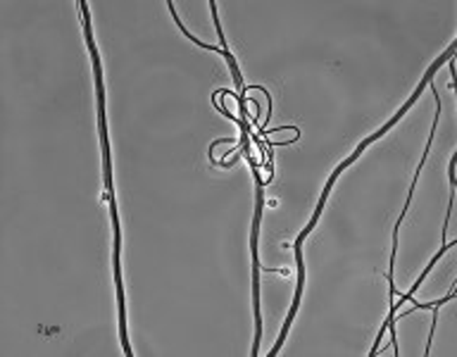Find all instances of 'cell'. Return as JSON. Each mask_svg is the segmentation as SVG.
I'll list each match as a JSON object with an SVG mask.
<instances>
[{"label":"cell","mask_w":457,"mask_h":357,"mask_svg":"<svg viewBox=\"0 0 457 357\" xmlns=\"http://www.w3.org/2000/svg\"><path fill=\"white\" fill-rule=\"evenodd\" d=\"M81 7V17H84V31L88 50H91L93 71H96V91H98V127H100V141H103V167H105V198L110 203V214H112V228H114V284H117V300H120V334H121V348L124 355L131 357L134 350L129 345L127 336V320H124V288H121V274H120V220H117V203H114L112 191V162H110V141H107V121H105V91H103V71H100V57L96 50L91 31V12H88V3H79Z\"/></svg>","instance_id":"1"},{"label":"cell","mask_w":457,"mask_h":357,"mask_svg":"<svg viewBox=\"0 0 457 357\" xmlns=\"http://www.w3.org/2000/svg\"><path fill=\"white\" fill-rule=\"evenodd\" d=\"M455 48H457V41L455 43H450L448 46V50H445V53H443L441 57H438V60H436L434 64H431V67H428V71L427 74H424V81H421L420 84V88H417V91H414V95L410 100H407L405 105L400 107V112H395V117H393L391 121H386L384 127L378 129L377 134L374 136H370V138H364L362 143H360V145H357V150L355 153H353V155L348 157V160H343L341 164H338V167H336V171L334 174H331V178H328L327 181V186H324V193H321V198H320V205H317V210H314V217L312 220H310V224H307L305 228H303V234L298 236V241H295V262H298V291H295V300H293V307H291V312H288V317H286V324H284V328H281V336H278V341L274 343V348L270 350V355H277L278 350H281V345H284V341H286V334H288V328H291V321H293V317H295V312H298V305H300V298H303V284H305V267H303V243H305V238H307V234H310V231H312L314 228V224H317V220H320L321 217V207H324V203H327V195H328V191H331V188H334V181L336 178H338V174H341L343 170H345V167H350V164L355 162L357 157L362 155V150L367 148V145H370L371 141H377V138H381V136L386 134V131H388V129L393 127V124H395V121H400L403 120V114L407 112V110H410V105H412V103H417V100H420V95H421V88H424V86L428 84V81H431V77H434V71L438 70V64H443V62H448L450 57L455 55Z\"/></svg>","instance_id":"2"},{"label":"cell","mask_w":457,"mask_h":357,"mask_svg":"<svg viewBox=\"0 0 457 357\" xmlns=\"http://www.w3.org/2000/svg\"><path fill=\"white\" fill-rule=\"evenodd\" d=\"M448 248H453V243L445 241V243H443V248L438 250V255H434V260H431V262L427 264V270H424V274H420V278H417V281H414V286H412V288H410V293H405V295H403V298H400V303H393V305H391V314H388V320L384 321V327H381V331H378V338H377V343H374V350H371L370 355H377V353H378V343H381V336L386 334V328L391 327L393 317H395V312H398V310H400V305H403V303H410V300H412V295H414V293H417V291H420L421 281H424V278H427V274H428V271H431V267H434V264L438 262V260H441L443 253H445V250H448Z\"/></svg>","instance_id":"3"}]
</instances>
